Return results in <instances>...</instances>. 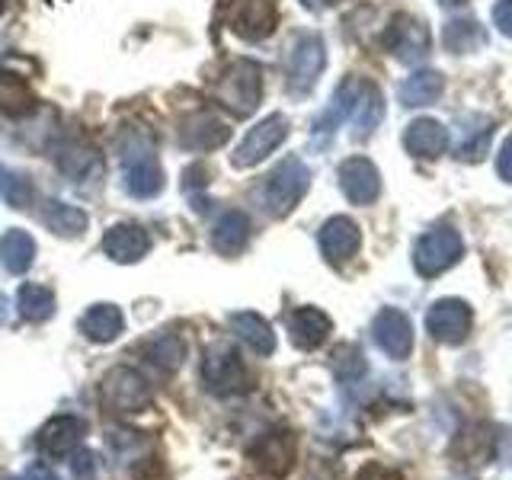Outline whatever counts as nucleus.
Returning a JSON list of instances; mask_svg holds the SVG:
<instances>
[{
	"label": "nucleus",
	"instance_id": "1",
	"mask_svg": "<svg viewBox=\"0 0 512 480\" xmlns=\"http://www.w3.org/2000/svg\"><path fill=\"white\" fill-rule=\"evenodd\" d=\"M122 176H125V189L132 192L135 199H154L164 192V170H160V160L151 148V141L125 135L122 144Z\"/></svg>",
	"mask_w": 512,
	"mask_h": 480
},
{
	"label": "nucleus",
	"instance_id": "2",
	"mask_svg": "<svg viewBox=\"0 0 512 480\" xmlns=\"http://www.w3.org/2000/svg\"><path fill=\"white\" fill-rule=\"evenodd\" d=\"M263 100V68L250 58H237L218 80V103L234 116H250Z\"/></svg>",
	"mask_w": 512,
	"mask_h": 480
},
{
	"label": "nucleus",
	"instance_id": "3",
	"mask_svg": "<svg viewBox=\"0 0 512 480\" xmlns=\"http://www.w3.org/2000/svg\"><path fill=\"white\" fill-rule=\"evenodd\" d=\"M308 186H311V170L304 167V160L285 157L282 164L266 176L260 199L272 218H285L295 212V205L304 199Z\"/></svg>",
	"mask_w": 512,
	"mask_h": 480
},
{
	"label": "nucleus",
	"instance_id": "4",
	"mask_svg": "<svg viewBox=\"0 0 512 480\" xmlns=\"http://www.w3.org/2000/svg\"><path fill=\"white\" fill-rule=\"evenodd\" d=\"M100 404L109 413H141L151 407V391H148V381H144L141 372L128 365L112 368V372L103 378L100 384Z\"/></svg>",
	"mask_w": 512,
	"mask_h": 480
},
{
	"label": "nucleus",
	"instance_id": "5",
	"mask_svg": "<svg viewBox=\"0 0 512 480\" xmlns=\"http://www.w3.org/2000/svg\"><path fill=\"white\" fill-rule=\"evenodd\" d=\"M464 256V240L455 228H436L426 231L413 247V266L420 276L432 279L442 276L445 269H452Z\"/></svg>",
	"mask_w": 512,
	"mask_h": 480
},
{
	"label": "nucleus",
	"instance_id": "6",
	"mask_svg": "<svg viewBox=\"0 0 512 480\" xmlns=\"http://www.w3.org/2000/svg\"><path fill=\"white\" fill-rule=\"evenodd\" d=\"M202 381L205 388L212 394H237V391H247L250 388V372L240 352L231 346H212L205 352V362H202Z\"/></svg>",
	"mask_w": 512,
	"mask_h": 480
},
{
	"label": "nucleus",
	"instance_id": "7",
	"mask_svg": "<svg viewBox=\"0 0 512 480\" xmlns=\"http://www.w3.org/2000/svg\"><path fill=\"white\" fill-rule=\"evenodd\" d=\"M247 455L269 480H282V477H288V471L295 468L298 439H295V432H288V429H269L250 445Z\"/></svg>",
	"mask_w": 512,
	"mask_h": 480
},
{
	"label": "nucleus",
	"instance_id": "8",
	"mask_svg": "<svg viewBox=\"0 0 512 480\" xmlns=\"http://www.w3.org/2000/svg\"><path fill=\"white\" fill-rule=\"evenodd\" d=\"M324 64H327V48L324 39L308 32V36H298L292 45V55H288V90L304 96L311 93L317 77L324 74Z\"/></svg>",
	"mask_w": 512,
	"mask_h": 480
},
{
	"label": "nucleus",
	"instance_id": "9",
	"mask_svg": "<svg viewBox=\"0 0 512 480\" xmlns=\"http://www.w3.org/2000/svg\"><path fill=\"white\" fill-rule=\"evenodd\" d=\"M471 324H474L471 304L461 301V298H442L426 311L429 336L436 343H445V346H458V343L468 340Z\"/></svg>",
	"mask_w": 512,
	"mask_h": 480
},
{
	"label": "nucleus",
	"instance_id": "10",
	"mask_svg": "<svg viewBox=\"0 0 512 480\" xmlns=\"http://www.w3.org/2000/svg\"><path fill=\"white\" fill-rule=\"evenodd\" d=\"M384 48L404 64H416L429 55L432 48V36H429V26L423 20H416L410 13H397L391 26L384 29Z\"/></svg>",
	"mask_w": 512,
	"mask_h": 480
},
{
	"label": "nucleus",
	"instance_id": "11",
	"mask_svg": "<svg viewBox=\"0 0 512 480\" xmlns=\"http://www.w3.org/2000/svg\"><path fill=\"white\" fill-rule=\"evenodd\" d=\"M224 20H228V29L234 36L247 42H260L272 36L279 10H276V0H231Z\"/></svg>",
	"mask_w": 512,
	"mask_h": 480
},
{
	"label": "nucleus",
	"instance_id": "12",
	"mask_svg": "<svg viewBox=\"0 0 512 480\" xmlns=\"http://www.w3.org/2000/svg\"><path fill=\"white\" fill-rule=\"evenodd\" d=\"M288 138V119L279 116V112H272V116H266L260 125H253L247 138L240 141V148L234 154V167H256L263 164V160L279 148V144Z\"/></svg>",
	"mask_w": 512,
	"mask_h": 480
},
{
	"label": "nucleus",
	"instance_id": "13",
	"mask_svg": "<svg viewBox=\"0 0 512 480\" xmlns=\"http://www.w3.org/2000/svg\"><path fill=\"white\" fill-rule=\"evenodd\" d=\"M359 247H362V231H359V224L346 215H336L320 228V253H324V260L333 266H343L346 260H352V256L359 253Z\"/></svg>",
	"mask_w": 512,
	"mask_h": 480
},
{
	"label": "nucleus",
	"instance_id": "14",
	"mask_svg": "<svg viewBox=\"0 0 512 480\" xmlns=\"http://www.w3.org/2000/svg\"><path fill=\"white\" fill-rule=\"evenodd\" d=\"M340 189L349 202L372 205L381 196V173L368 157H349L340 164Z\"/></svg>",
	"mask_w": 512,
	"mask_h": 480
},
{
	"label": "nucleus",
	"instance_id": "15",
	"mask_svg": "<svg viewBox=\"0 0 512 480\" xmlns=\"http://www.w3.org/2000/svg\"><path fill=\"white\" fill-rule=\"evenodd\" d=\"M372 336L391 359H407L413 349V324H410V317L397 308H384L375 314Z\"/></svg>",
	"mask_w": 512,
	"mask_h": 480
},
{
	"label": "nucleus",
	"instance_id": "16",
	"mask_svg": "<svg viewBox=\"0 0 512 480\" xmlns=\"http://www.w3.org/2000/svg\"><path fill=\"white\" fill-rule=\"evenodd\" d=\"M231 138V128L224 125L215 112H196V116H189L180 128V144L186 151H218L224 141Z\"/></svg>",
	"mask_w": 512,
	"mask_h": 480
},
{
	"label": "nucleus",
	"instance_id": "17",
	"mask_svg": "<svg viewBox=\"0 0 512 480\" xmlns=\"http://www.w3.org/2000/svg\"><path fill=\"white\" fill-rule=\"evenodd\" d=\"M103 250L116 263H138L151 250V234L141 224H112L103 237Z\"/></svg>",
	"mask_w": 512,
	"mask_h": 480
},
{
	"label": "nucleus",
	"instance_id": "18",
	"mask_svg": "<svg viewBox=\"0 0 512 480\" xmlns=\"http://www.w3.org/2000/svg\"><path fill=\"white\" fill-rule=\"evenodd\" d=\"M80 436H84V423H80L77 416H52L39 432V452L45 458L58 461L74 452Z\"/></svg>",
	"mask_w": 512,
	"mask_h": 480
},
{
	"label": "nucleus",
	"instance_id": "19",
	"mask_svg": "<svg viewBox=\"0 0 512 480\" xmlns=\"http://www.w3.org/2000/svg\"><path fill=\"white\" fill-rule=\"evenodd\" d=\"M288 333H292V343L304 352H311L317 346L327 343V336L333 333V320L320 311V308H298L288 317Z\"/></svg>",
	"mask_w": 512,
	"mask_h": 480
},
{
	"label": "nucleus",
	"instance_id": "20",
	"mask_svg": "<svg viewBox=\"0 0 512 480\" xmlns=\"http://www.w3.org/2000/svg\"><path fill=\"white\" fill-rule=\"evenodd\" d=\"M404 148L420 160H436L448 148V128L436 119H416L404 132Z\"/></svg>",
	"mask_w": 512,
	"mask_h": 480
},
{
	"label": "nucleus",
	"instance_id": "21",
	"mask_svg": "<svg viewBox=\"0 0 512 480\" xmlns=\"http://www.w3.org/2000/svg\"><path fill=\"white\" fill-rule=\"evenodd\" d=\"M250 244V218L244 212H224L218 221H215V231H212V247L221 253V256H240L244 247Z\"/></svg>",
	"mask_w": 512,
	"mask_h": 480
},
{
	"label": "nucleus",
	"instance_id": "22",
	"mask_svg": "<svg viewBox=\"0 0 512 480\" xmlns=\"http://www.w3.org/2000/svg\"><path fill=\"white\" fill-rule=\"evenodd\" d=\"M231 330L256 352V356H272V352H276V333H272L269 320L260 314H253V311L231 314Z\"/></svg>",
	"mask_w": 512,
	"mask_h": 480
},
{
	"label": "nucleus",
	"instance_id": "23",
	"mask_svg": "<svg viewBox=\"0 0 512 480\" xmlns=\"http://www.w3.org/2000/svg\"><path fill=\"white\" fill-rule=\"evenodd\" d=\"M125 327V317L116 304H93V308L80 317V333L93 343H112Z\"/></svg>",
	"mask_w": 512,
	"mask_h": 480
},
{
	"label": "nucleus",
	"instance_id": "24",
	"mask_svg": "<svg viewBox=\"0 0 512 480\" xmlns=\"http://www.w3.org/2000/svg\"><path fill=\"white\" fill-rule=\"evenodd\" d=\"M42 224L52 234L58 237H80L87 231V215L80 212L77 205H68V202H58V199H48L42 202Z\"/></svg>",
	"mask_w": 512,
	"mask_h": 480
},
{
	"label": "nucleus",
	"instance_id": "25",
	"mask_svg": "<svg viewBox=\"0 0 512 480\" xmlns=\"http://www.w3.org/2000/svg\"><path fill=\"white\" fill-rule=\"evenodd\" d=\"M36 103V93H32V87L20 74L0 68V112H7V116H29Z\"/></svg>",
	"mask_w": 512,
	"mask_h": 480
},
{
	"label": "nucleus",
	"instance_id": "26",
	"mask_svg": "<svg viewBox=\"0 0 512 480\" xmlns=\"http://www.w3.org/2000/svg\"><path fill=\"white\" fill-rule=\"evenodd\" d=\"M362 84H365V80H359V77L343 80L340 90H336V96H333V106L317 119V135H333L336 128H340L352 116V106H356V100H359Z\"/></svg>",
	"mask_w": 512,
	"mask_h": 480
},
{
	"label": "nucleus",
	"instance_id": "27",
	"mask_svg": "<svg viewBox=\"0 0 512 480\" xmlns=\"http://www.w3.org/2000/svg\"><path fill=\"white\" fill-rule=\"evenodd\" d=\"M0 260H4L7 272L23 276V272L32 266V260H36V240H32V234L16 228L0 237Z\"/></svg>",
	"mask_w": 512,
	"mask_h": 480
},
{
	"label": "nucleus",
	"instance_id": "28",
	"mask_svg": "<svg viewBox=\"0 0 512 480\" xmlns=\"http://www.w3.org/2000/svg\"><path fill=\"white\" fill-rule=\"evenodd\" d=\"M445 90V77L439 71H416L400 84V103L404 106H429Z\"/></svg>",
	"mask_w": 512,
	"mask_h": 480
},
{
	"label": "nucleus",
	"instance_id": "29",
	"mask_svg": "<svg viewBox=\"0 0 512 480\" xmlns=\"http://www.w3.org/2000/svg\"><path fill=\"white\" fill-rule=\"evenodd\" d=\"M381 116H384V103H381V90L375 87V84H362V90H359V100H356V106H352V125H356V138H368L378 128V122H381Z\"/></svg>",
	"mask_w": 512,
	"mask_h": 480
},
{
	"label": "nucleus",
	"instance_id": "30",
	"mask_svg": "<svg viewBox=\"0 0 512 480\" xmlns=\"http://www.w3.org/2000/svg\"><path fill=\"white\" fill-rule=\"evenodd\" d=\"M141 349H144V356H148L154 365L164 368V372H176V368H180L183 359H186V343L170 330L151 336V340L144 343Z\"/></svg>",
	"mask_w": 512,
	"mask_h": 480
},
{
	"label": "nucleus",
	"instance_id": "31",
	"mask_svg": "<svg viewBox=\"0 0 512 480\" xmlns=\"http://www.w3.org/2000/svg\"><path fill=\"white\" fill-rule=\"evenodd\" d=\"M487 42V32L477 20H448L445 29H442V45L448 52H477L480 45Z\"/></svg>",
	"mask_w": 512,
	"mask_h": 480
},
{
	"label": "nucleus",
	"instance_id": "32",
	"mask_svg": "<svg viewBox=\"0 0 512 480\" xmlns=\"http://www.w3.org/2000/svg\"><path fill=\"white\" fill-rule=\"evenodd\" d=\"M20 314L26 320H48L55 314V295L45 285H23L20 288Z\"/></svg>",
	"mask_w": 512,
	"mask_h": 480
},
{
	"label": "nucleus",
	"instance_id": "33",
	"mask_svg": "<svg viewBox=\"0 0 512 480\" xmlns=\"http://www.w3.org/2000/svg\"><path fill=\"white\" fill-rule=\"evenodd\" d=\"M32 183L26 180L23 173H13V170H7L4 164H0V199H4L7 205H13V208H26L29 202H32Z\"/></svg>",
	"mask_w": 512,
	"mask_h": 480
},
{
	"label": "nucleus",
	"instance_id": "34",
	"mask_svg": "<svg viewBox=\"0 0 512 480\" xmlns=\"http://www.w3.org/2000/svg\"><path fill=\"white\" fill-rule=\"evenodd\" d=\"M58 160H61V170L64 173H74V176H80L84 170H90L96 160V148L93 144H87V141H68V148H64L61 154H58Z\"/></svg>",
	"mask_w": 512,
	"mask_h": 480
},
{
	"label": "nucleus",
	"instance_id": "35",
	"mask_svg": "<svg viewBox=\"0 0 512 480\" xmlns=\"http://www.w3.org/2000/svg\"><path fill=\"white\" fill-rule=\"evenodd\" d=\"M490 138H493V122H484L468 141H461V144H458V154H455V157H458V160H468V164H477V160L487 154Z\"/></svg>",
	"mask_w": 512,
	"mask_h": 480
},
{
	"label": "nucleus",
	"instance_id": "36",
	"mask_svg": "<svg viewBox=\"0 0 512 480\" xmlns=\"http://www.w3.org/2000/svg\"><path fill=\"white\" fill-rule=\"evenodd\" d=\"M333 368L340 378H356L365 372V359H362V349L356 346H340L333 352Z\"/></svg>",
	"mask_w": 512,
	"mask_h": 480
},
{
	"label": "nucleus",
	"instance_id": "37",
	"mask_svg": "<svg viewBox=\"0 0 512 480\" xmlns=\"http://www.w3.org/2000/svg\"><path fill=\"white\" fill-rule=\"evenodd\" d=\"M71 471L77 480H93L96 477V455L90 448H80V452L71 458Z\"/></svg>",
	"mask_w": 512,
	"mask_h": 480
},
{
	"label": "nucleus",
	"instance_id": "38",
	"mask_svg": "<svg viewBox=\"0 0 512 480\" xmlns=\"http://www.w3.org/2000/svg\"><path fill=\"white\" fill-rule=\"evenodd\" d=\"M493 26L503 32L506 39H512V0H500L493 7Z\"/></svg>",
	"mask_w": 512,
	"mask_h": 480
},
{
	"label": "nucleus",
	"instance_id": "39",
	"mask_svg": "<svg viewBox=\"0 0 512 480\" xmlns=\"http://www.w3.org/2000/svg\"><path fill=\"white\" fill-rule=\"evenodd\" d=\"M496 170H500V176L506 183H512V135L503 141L500 154H496Z\"/></svg>",
	"mask_w": 512,
	"mask_h": 480
},
{
	"label": "nucleus",
	"instance_id": "40",
	"mask_svg": "<svg viewBox=\"0 0 512 480\" xmlns=\"http://www.w3.org/2000/svg\"><path fill=\"white\" fill-rule=\"evenodd\" d=\"M356 480H404V477L391 468H381V464H365V468L356 474Z\"/></svg>",
	"mask_w": 512,
	"mask_h": 480
},
{
	"label": "nucleus",
	"instance_id": "41",
	"mask_svg": "<svg viewBox=\"0 0 512 480\" xmlns=\"http://www.w3.org/2000/svg\"><path fill=\"white\" fill-rule=\"evenodd\" d=\"M164 464H160V458H148V468L144 464H138L135 468V480H164Z\"/></svg>",
	"mask_w": 512,
	"mask_h": 480
},
{
	"label": "nucleus",
	"instance_id": "42",
	"mask_svg": "<svg viewBox=\"0 0 512 480\" xmlns=\"http://www.w3.org/2000/svg\"><path fill=\"white\" fill-rule=\"evenodd\" d=\"M301 4L308 7V10H327V7L336 4V0H301Z\"/></svg>",
	"mask_w": 512,
	"mask_h": 480
},
{
	"label": "nucleus",
	"instance_id": "43",
	"mask_svg": "<svg viewBox=\"0 0 512 480\" xmlns=\"http://www.w3.org/2000/svg\"><path fill=\"white\" fill-rule=\"evenodd\" d=\"M7 317H10V301L0 298V324H7Z\"/></svg>",
	"mask_w": 512,
	"mask_h": 480
},
{
	"label": "nucleus",
	"instance_id": "44",
	"mask_svg": "<svg viewBox=\"0 0 512 480\" xmlns=\"http://www.w3.org/2000/svg\"><path fill=\"white\" fill-rule=\"evenodd\" d=\"M445 7H458V4H464V0H442Z\"/></svg>",
	"mask_w": 512,
	"mask_h": 480
},
{
	"label": "nucleus",
	"instance_id": "45",
	"mask_svg": "<svg viewBox=\"0 0 512 480\" xmlns=\"http://www.w3.org/2000/svg\"><path fill=\"white\" fill-rule=\"evenodd\" d=\"M4 7H7V0H0V13H4Z\"/></svg>",
	"mask_w": 512,
	"mask_h": 480
},
{
	"label": "nucleus",
	"instance_id": "46",
	"mask_svg": "<svg viewBox=\"0 0 512 480\" xmlns=\"http://www.w3.org/2000/svg\"><path fill=\"white\" fill-rule=\"evenodd\" d=\"M7 480H29V477H7Z\"/></svg>",
	"mask_w": 512,
	"mask_h": 480
}]
</instances>
